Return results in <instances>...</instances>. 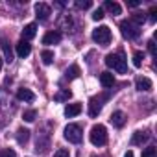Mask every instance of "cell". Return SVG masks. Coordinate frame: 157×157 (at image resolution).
Returning <instances> with one entry per match:
<instances>
[{
	"instance_id": "6da1fadb",
	"label": "cell",
	"mask_w": 157,
	"mask_h": 157,
	"mask_svg": "<svg viewBox=\"0 0 157 157\" xmlns=\"http://www.w3.org/2000/svg\"><path fill=\"white\" fill-rule=\"evenodd\" d=\"M105 65L109 68L120 72V74H124L128 70V63H126V57H124L122 52H118V54H107L105 56Z\"/></svg>"
},
{
	"instance_id": "7a4b0ae2",
	"label": "cell",
	"mask_w": 157,
	"mask_h": 157,
	"mask_svg": "<svg viewBox=\"0 0 157 157\" xmlns=\"http://www.w3.org/2000/svg\"><path fill=\"white\" fill-rule=\"evenodd\" d=\"M89 139H91V142L94 146H104L107 142V129H105V126H102V124L93 126L91 133H89Z\"/></svg>"
},
{
	"instance_id": "3957f363",
	"label": "cell",
	"mask_w": 157,
	"mask_h": 157,
	"mask_svg": "<svg viewBox=\"0 0 157 157\" xmlns=\"http://www.w3.org/2000/svg\"><path fill=\"white\" fill-rule=\"evenodd\" d=\"M63 135H65V139H67L68 142H72V144H80L82 139H83V131H82V128L78 126V124H68V126L65 128Z\"/></svg>"
},
{
	"instance_id": "277c9868",
	"label": "cell",
	"mask_w": 157,
	"mask_h": 157,
	"mask_svg": "<svg viewBox=\"0 0 157 157\" xmlns=\"http://www.w3.org/2000/svg\"><path fill=\"white\" fill-rule=\"evenodd\" d=\"M120 32H122V35H124L126 39L133 41V39H137V37L140 35V26H137L135 22H131V21L128 19V21H122V22H120Z\"/></svg>"
},
{
	"instance_id": "5b68a950",
	"label": "cell",
	"mask_w": 157,
	"mask_h": 157,
	"mask_svg": "<svg viewBox=\"0 0 157 157\" xmlns=\"http://www.w3.org/2000/svg\"><path fill=\"white\" fill-rule=\"evenodd\" d=\"M93 41L102 44V46L109 44L111 43V30L107 26H98L96 30H93Z\"/></svg>"
},
{
	"instance_id": "8992f818",
	"label": "cell",
	"mask_w": 157,
	"mask_h": 157,
	"mask_svg": "<svg viewBox=\"0 0 157 157\" xmlns=\"http://www.w3.org/2000/svg\"><path fill=\"white\" fill-rule=\"evenodd\" d=\"M104 100H105V96H100V98L94 96V98H91V102H89V115H91L93 118L98 117V113L102 111V105H104L102 102H104Z\"/></svg>"
},
{
	"instance_id": "52a82bcc",
	"label": "cell",
	"mask_w": 157,
	"mask_h": 157,
	"mask_svg": "<svg viewBox=\"0 0 157 157\" xmlns=\"http://www.w3.org/2000/svg\"><path fill=\"white\" fill-rule=\"evenodd\" d=\"M35 15H37L39 21H46L52 15V8L44 2H39V4H35Z\"/></svg>"
},
{
	"instance_id": "ba28073f",
	"label": "cell",
	"mask_w": 157,
	"mask_h": 157,
	"mask_svg": "<svg viewBox=\"0 0 157 157\" xmlns=\"http://www.w3.org/2000/svg\"><path fill=\"white\" fill-rule=\"evenodd\" d=\"M50 148V142H48V133H39L37 135V142H35V150L41 151V153H46Z\"/></svg>"
},
{
	"instance_id": "9c48e42d",
	"label": "cell",
	"mask_w": 157,
	"mask_h": 157,
	"mask_svg": "<svg viewBox=\"0 0 157 157\" xmlns=\"http://www.w3.org/2000/svg\"><path fill=\"white\" fill-rule=\"evenodd\" d=\"M148 140H150V133H146V131H135L133 137H131V144L133 146H142Z\"/></svg>"
},
{
	"instance_id": "30bf717a",
	"label": "cell",
	"mask_w": 157,
	"mask_h": 157,
	"mask_svg": "<svg viewBox=\"0 0 157 157\" xmlns=\"http://www.w3.org/2000/svg\"><path fill=\"white\" fill-rule=\"evenodd\" d=\"M135 85H137V91H144V93H148V91H151V80L150 78H144V76H140V78H137L135 80Z\"/></svg>"
},
{
	"instance_id": "8fae6325",
	"label": "cell",
	"mask_w": 157,
	"mask_h": 157,
	"mask_svg": "<svg viewBox=\"0 0 157 157\" xmlns=\"http://www.w3.org/2000/svg\"><path fill=\"white\" fill-rule=\"evenodd\" d=\"M32 52V44L28 41H19L17 43V56L19 57H28Z\"/></svg>"
},
{
	"instance_id": "7c38bea8",
	"label": "cell",
	"mask_w": 157,
	"mask_h": 157,
	"mask_svg": "<svg viewBox=\"0 0 157 157\" xmlns=\"http://www.w3.org/2000/svg\"><path fill=\"white\" fill-rule=\"evenodd\" d=\"M61 41V32H48L43 37V44H57Z\"/></svg>"
},
{
	"instance_id": "4fadbf2b",
	"label": "cell",
	"mask_w": 157,
	"mask_h": 157,
	"mask_svg": "<svg viewBox=\"0 0 157 157\" xmlns=\"http://www.w3.org/2000/svg\"><path fill=\"white\" fill-rule=\"evenodd\" d=\"M109 120H111V124H113L115 128H122V126L126 124V115H124L122 111H115Z\"/></svg>"
},
{
	"instance_id": "5bb4252c",
	"label": "cell",
	"mask_w": 157,
	"mask_h": 157,
	"mask_svg": "<svg viewBox=\"0 0 157 157\" xmlns=\"http://www.w3.org/2000/svg\"><path fill=\"white\" fill-rule=\"evenodd\" d=\"M17 98H19L21 102H33V100H35V94H33L30 89H24V87H22V89L17 91Z\"/></svg>"
},
{
	"instance_id": "9a60e30c",
	"label": "cell",
	"mask_w": 157,
	"mask_h": 157,
	"mask_svg": "<svg viewBox=\"0 0 157 157\" xmlns=\"http://www.w3.org/2000/svg\"><path fill=\"white\" fill-rule=\"evenodd\" d=\"M37 33V26L32 22V24H26L24 30H22V41H28V39H33Z\"/></svg>"
},
{
	"instance_id": "2e32d148",
	"label": "cell",
	"mask_w": 157,
	"mask_h": 157,
	"mask_svg": "<svg viewBox=\"0 0 157 157\" xmlns=\"http://www.w3.org/2000/svg\"><path fill=\"white\" fill-rule=\"evenodd\" d=\"M0 46H2V50H4V59H6L8 63H11V61H13V50H11L10 43H8L6 39H0Z\"/></svg>"
},
{
	"instance_id": "e0dca14e",
	"label": "cell",
	"mask_w": 157,
	"mask_h": 157,
	"mask_svg": "<svg viewBox=\"0 0 157 157\" xmlns=\"http://www.w3.org/2000/svg\"><path fill=\"white\" fill-rule=\"evenodd\" d=\"M80 113H82V104H68V105L65 107V115H67L68 118L80 115Z\"/></svg>"
},
{
	"instance_id": "ac0fdd59",
	"label": "cell",
	"mask_w": 157,
	"mask_h": 157,
	"mask_svg": "<svg viewBox=\"0 0 157 157\" xmlns=\"http://www.w3.org/2000/svg\"><path fill=\"white\" fill-rule=\"evenodd\" d=\"M104 10H107V11L113 13V15H120V13H122L120 4H118V2H113V0H107V2L104 4Z\"/></svg>"
},
{
	"instance_id": "d6986e66",
	"label": "cell",
	"mask_w": 157,
	"mask_h": 157,
	"mask_svg": "<svg viewBox=\"0 0 157 157\" xmlns=\"http://www.w3.org/2000/svg\"><path fill=\"white\" fill-rule=\"evenodd\" d=\"M100 83H102L105 89L113 87V83H115V78H113V74H111V72H102V74H100Z\"/></svg>"
},
{
	"instance_id": "ffe728a7",
	"label": "cell",
	"mask_w": 157,
	"mask_h": 157,
	"mask_svg": "<svg viewBox=\"0 0 157 157\" xmlns=\"http://www.w3.org/2000/svg\"><path fill=\"white\" fill-rule=\"evenodd\" d=\"M78 76H80V67H78V65H70L65 70V78H67V80H76Z\"/></svg>"
},
{
	"instance_id": "44dd1931",
	"label": "cell",
	"mask_w": 157,
	"mask_h": 157,
	"mask_svg": "<svg viewBox=\"0 0 157 157\" xmlns=\"http://www.w3.org/2000/svg\"><path fill=\"white\" fill-rule=\"evenodd\" d=\"M28 139H30V131L24 129V128H21V129L17 131V142H19V144H26Z\"/></svg>"
},
{
	"instance_id": "7402d4cb",
	"label": "cell",
	"mask_w": 157,
	"mask_h": 157,
	"mask_svg": "<svg viewBox=\"0 0 157 157\" xmlns=\"http://www.w3.org/2000/svg\"><path fill=\"white\" fill-rule=\"evenodd\" d=\"M41 59H43L44 65H50V63L54 61V52H52V50H43V52H41Z\"/></svg>"
},
{
	"instance_id": "603a6c76",
	"label": "cell",
	"mask_w": 157,
	"mask_h": 157,
	"mask_svg": "<svg viewBox=\"0 0 157 157\" xmlns=\"http://www.w3.org/2000/svg\"><path fill=\"white\" fill-rule=\"evenodd\" d=\"M70 96H72V93L67 89V91H61V93H57V94L54 96V100H56V102H63V100H68Z\"/></svg>"
},
{
	"instance_id": "cb8c5ba5",
	"label": "cell",
	"mask_w": 157,
	"mask_h": 157,
	"mask_svg": "<svg viewBox=\"0 0 157 157\" xmlns=\"http://www.w3.org/2000/svg\"><path fill=\"white\" fill-rule=\"evenodd\" d=\"M129 21H131V22H135L137 26H140V24L146 21V13H135V15H133Z\"/></svg>"
},
{
	"instance_id": "d4e9b609",
	"label": "cell",
	"mask_w": 157,
	"mask_h": 157,
	"mask_svg": "<svg viewBox=\"0 0 157 157\" xmlns=\"http://www.w3.org/2000/svg\"><path fill=\"white\" fill-rule=\"evenodd\" d=\"M142 59H144V54L142 52H135L133 54V67H142Z\"/></svg>"
},
{
	"instance_id": "484cf974",
	"label": "cell",
	"mask_w": 157,
	"mask_h": 157,
	"mask_svg": "<svg viewBox=\"0 0 157 157\" xmlns=\"http://www.w3.org/2000/svg\"><path fill=\"white\" fill-rule=\"evenodd\" d=\"M35 117H37V111H35V109H28V111H24V120H26V122H33Z\"/></svg>"
},
{
	"instance_id": "4316f807",
	"label": "cell",
	"mask_w": 157,
	"mask_h": 157,
	"mask_svg": "<svg viewBox=\"0 0 157 157\" xmlns=\"http://www.w3.org/2000/svg\"><path fill=\"white\" fill-rule=\"evenodd\" d=\"M155 155H157V151H155L153 146H148V148L142 150V157H155Z\"/></svg>"
},
{
	"instance_id": "83f0119b",
	"label": "cell",
	"mask_w": 157,
	"mask_h": 157,
	"mask_svg": "<svg viewBox=\"0 0 157 157\" xmlns=\"http://www.w3.org/2000/svg\"><path fill=\"white\" fill-rule=\"evenodd\" d=\"M93 6V2H91V0H85V2H82V0H78V2H76V8L78 10H89Z\"/></svg>"
},
{
	"instance_id": "f1b7e54d",
	"label": "cell",
	"mask_w": 157,
	"mask_h": 157,
	"mask_svg": "<svg viewBox=\"0 0 157 157\" xmlns=\"http://www.w3.org/2000/svg\"><path fill=\"white\" fill-rule=\"evenodd\" d=\"M4 93H6L4 89H0V107H2V109H8V104H10V98L6 100V98H4Z\"/></svg>"
},
{
	"instance_id": "f546056e",
	"label": "cell",
	"mask_w": 157,
	"mask_h": 157,
	"mask_svg": "<svg viewBox=\"0 0 157 157\" xmlns=\"http://www.w3.org/2000/svg\"><path fill=\"white\" fill-rule=\"evenodd\" d=\"M93 19H94V21H102V19H104V10H102V8L94 10V13H93Z\"/></svg>"
},
{
	"instance_id": "4dcf8cb0",
	"label": "cell",
	"mask_w": 157,
	"mask_h": 157,
	"mask_svg": "<svg viewBox=\"0 0 157 157\" xmlns=\"http://www.w3.org/2000/svg\"><path fill=\"white\" fill-rule=\"evenodd\" d=\"M148 15H150V22H155V21H157V8H155V6H151V10H150V13H148Z\"/></svg>"
},
{
	"instance_id": "1f68e13d",
	"label": "cell",
	"mask_w": 157,
	"mask_h": 157,
	"mask_svg": "<svg viewBox=\"0 0 157 157\" xmlns=\"http://www.w3.org/2000/svg\"><path fill=\"white\" fill-rule=\"evenodd\" d=\"M0 157H17V153L13 150H2L0 151Z\"/></svg>"
},
{
	"instance_id": "d6a6232c",
	"label": "cell",
	"mask_w": 157,
	"mask_h": 157,
	"mask_svg": "<svg viewBox=\"0 0 157 157\" xmlns=\"http://www.w3.org/2000/svg\"><path fill=\"white\" fill-rule=\"evenodd\" d=\"M54 157H70V155H68V151H67V150H57Z\"/></svg>"
},
{
	"instance_id": "836d02e7",
	"label": "cell",
	"mask_w": 157,
	"mask_h": 157,
	"mask_svg": "<svg viewBox=\"0 0 157 157\" xmlns=\"http://www.w3.org/2000/svg\"><path fill=\"white\" fill-rule=\"evenodd\" d=\"M148 50H150L151 56H155V43L153 41H148Z\"/></svg>"
},
{
	"instance_id": "e575fe53",
	"label": "cell",
	"mask_w": 157,
	"mask_h": 157,
	"mask_svg": "<svg viewBox=\"0 0 157 157\" xmlns=\"http://www.w3.org/2000/svg\"><path fill=\"white\" fill-rule=\"evenodd\" d=\"M139 4H140L139 0H131V2H128V6H129V8H137Z\"/></svg>"
},
{
	"instance_id": "d590c367",
	"label": "cell",
	"mask_w": 157,
	"mask_h": 157,
	"mask_svg": "<svg viewBox=\"0 0 157 157\" xmlns=\"http://www.w3.org/2000/svg\"><path fill=\"white\" fill-rule=\"evenodd\" d=\"M124 157H135V155H133V151H126V153H124Z\"/></svg>"
},
{
	"instance_id": "8d00e7d4",
	"label": "cell",
	"mask_w": 157,
	"mask_h": 157,
	"mask_svg": "<svg viewBox=\"0 0 157 157\" xmlns=\"http://www.w3.org/2000/svg\"><path fill=\"white\" fill-rule=\"evenodd\" d=\"M0 70H2V57H0Z\"/></svg>"
},
{
	"instance_id": "74e56055",
	"label": "cell",
	"mask_w": 157,
	"mask_h": 157,
	"mask_svg": "<svg viewBox=\"0 0 157 157\" xmlns=\"http://www.w3.org/2000/svg\"><path fill=\"white\" fill-rule=\"evenodd\" d=\"M93 157H96V155H93Z\"/></svg>"
}]
</instances>
